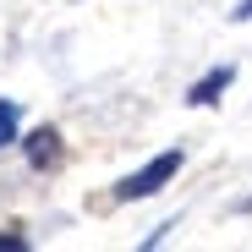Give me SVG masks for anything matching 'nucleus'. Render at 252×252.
<instances>
[{"instance_id": "nucleus-1", "label": "nucleus", "mask_w": 252, "mask_h": 252, "mask_svg": "<svg viewBox=\"0 0 252 252\" xmlns=\"http://www.w3.org/2000/svg\"><path fill=\"white\" fill-rule=\"evenodd\" d=\"M176 170H181V148H164L159 159H148V164H143L137 176H126V181L115 187V197H126V203H132V197H154V192L170 181Z\"/></svg>"}, {"instance_id": "nucleus-6", "label": "nucleus", "mask_w": 252, "mask_h": 252, "mask_svg": "<svg viewBox=\"0 0 252 252\" xmlns=\"http://www.w3.org/2000/svg\"><path fill=\"white\" fill-rule=\"evenodd\" d=\"M230 17H236V22H247V17H252V0H241V6H236Z\"/></svg>"}, {"instance_id": "nucleus-5", "label": "nucleus", "mask_w": 252, "mask_h": 252, "mask_svg": "<svg viewBox=\"0 0 252 252\" xmlns=\"http://www.w3.org/2000/svg\"><path fill=\"white\" fill-rule=\"evenodd\" d=\"M0 247H6V252H22L28 241H22V236H0Z\"/></svg>"}, {"instance_id": "nucleus-4", "label": "nucleus", "mask_w": 252, "mask_h": 252, "mask_svg": "<svg viewBox=\"0 0 252 252\" xmlns=\"http://www.w3.org/2000/svg\"><path fill=\"white\" fill-rule=\"evenodd\" d=\"M17 137V99H0V148Z\"/></svg>"}, {"instance_id": "nucleus-3", "label": "nucleus", "mask_w": 252, "mask_h": 252, "mask_svg": "<svg viewBox=\"0 0 252 252\" xmlns=\"http://www.w3.org/2000/svg\"><path fill=\"white\" fill-rule=\"evenodd\" d=\"M28 159L33 164H50L55 159V132H50V126H38V132L28 137Z\"/></svg>"}, {"instance_id": "nucleus-2", "label": "nucleus", "mask_w": 252, "mask_h": 252, "mask_svg": "<svg viewBox=\"0 0 252 252\" xmlns=\"http://www.w3.org/2000/svg\"><path fill=\"white\" fill-rule=\"evenodd\" d=\"M230 77H236V66H214V71H208V77L197 82V88L187 94V104H214V99L230 88Z\"/></svg>"}]
</instances>
